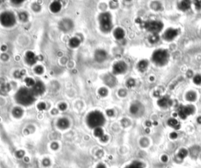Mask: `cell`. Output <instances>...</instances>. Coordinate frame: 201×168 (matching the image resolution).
<instances>
[{
  "label": "cell",
  "instance_id": "obj_5",
  "mask_svg": "<svg viewBox=\"0 0 201 168\" xmlns=\"http://www.w3.org/2000/svg\"><path fill=\"white\" fill-rule=\"evenodd\" d=\"M142 27L153 34H158L162 30L163 24L159 20H149L142 23Z\"/></svg>",
  "mask_w": 201,
  "mask_h": 168
},
{
  "label": "cell",
  "instance_id": "obj_3",
  "mask_svg": "<svg viewBox=\"0 0 201 168\" xmlns=\"http://www.w3.org/2000/svg\"><path fill=\"white\" fill-rule=\"evenodd\" d=\"M168 58H169L168 52L166 50H162V49L156 50L153 53V57H152V60L153 62L159 66H163V65H166Z\"/></svg>",
  "mask_w": 201,
  "mask_h": 168
},
{
  "label": "cell",
  "instance_id": "obj_13",
  "mask_svg": "<svg viewBox=\"0 0 201 168\" xmlns=\"http://www.w3.org/2000/svg\"><path fill=\"white\" fill-rule=\"evenodd\" d=\"M26 61L28 63V65H34L37 61H38V57L35 55L33 52L31 51H28L26 53Z\"/></svg>",
  "mask_w": 201,
  "mask_h": 168
},
{
  "label": "cell",
  "instance_id": "obj_59",
  "mask_svg": "<svg viewBox=\"0 0 201 168\" xmlns=\"http://www.w3.org/2000/svg\"><path fill=\"white\" fill-rule=\"evenodd\" d=\"M146 132H147V133H149V128H148V129H146Z\"/></svg>",
  "mask_w": 201,
  "mask_h": 168
},
{
  "label": "cell",
  "instance_id": "obj_22",
  "mask_svg": "<svg viewBox=\"0 0 201 168\" xmlns=\"http://www.w3.org/2000/svg\"><path fill=\"white\" fill-rule=\"evenodd\" d=\"M144 167V164L140 161H135L130 165L126 166L125 168H143Z\"/></svg>",
  "mask_w": 201,
  "mask_h": 168
},
{
  "label": "cell",
  "instance_id": "obj_19",
  "mask_svg": "<svg viewBox=\"0 0 201 168\" xmlns=\"http://www.w3.org/2000/svg\"><path fill=\"white\" fill-rule=\"evenodd\" d=\"M105 82L107 85L110 86V87H113L116 83V79L113 76H111V75H108V76H105Z\"/></svg>",
  "mask_w": 201,
  "mask_h": 168
},
{
  "label": "cell",
  "instance_id": "obj_10",
  "mask_svg": "<svg viewBox=\"0 0 201 168\" xmlns=\"http://www.w3.org/2000/svg\"><path fill=\"white\" fill-rule=\"evenodd\" d=\"M44 84L40 81L36 82L35 85H34L33 89H32V92L34 93V94H35V95H41V94H43L44 93Z\"/></svg>",
  "mask_w": 201,
  "mask_h": 168
},
{
  "label": "cell",
  "instance_id": "obj_39",
  "mask_svg": "<svg viewBox=\"0 0 201 168\" xmlns=\"http://www.w3.org/2000/svg\"><path fill=\"white\" fill-rule=\"evenodd\" d=\"M194 5H195L196 8L197 10H199L201 9V1H196L194 2Z\"/></svg>",
  "mask_w": 201,
  "mask_h": 168
},
{
  "label": "cell",
  "instance_id": "obj_32",
  "mask_svg": "<svg viewBox=\"0 0 201 168\" xmlns=\"http://www.w3.org/2000/svg\"><path fill=\"white\" fill-rule=\"evenodd\" d=\"M98 94H100V96L105 97L108 94L107 89H105V88H104V87H102V88H101L99 91H98Z\"/></svg>",
  "mask_w": 201,
  "mask_h": 168
},
{
  "label": "cell",
  "instance_id": "obj_25",
  "mask_svg": "<svg viewBox=\"0 0 201 168\" xmlns=\"http://www.w3.org/2000/svg\"><path fill=\"white\" fill-rule=\"evenodd\" d=\"M79 43H80V41H79V39L76 37L72 38V39L69 40V45H70L71 47H73V48L77 47V46L79 45Z\"/></svg>",
  "mask_w": 201,
  "mask_h": 168
},
{
  "label": "cell",
  "instance_id": "obj_58",
  "mask_svg": "<svg viewBox=\"0 0 201 168\" xmlns=\"http://www.w3.org/2000/svg\"><path fill=\"white\" fill-rule=\"evenodd\" d=\"M12 2H14V3H21V2H23V1H13Z\"/></svg>",
  "mask_w": 201,
  "mask_h": 168
},
{
  "label": "cell",
  "instance_id": "obj_8",
  "mask_svg": "<svg viewBox=\"0 0 201 168\" xmlns=\"http://www.w3.org/2000/svg\"><path fill=\"white\" fill-rule=\"evenodd\" d=\"M178 34V31L175 28H167L163 35V38L166 41H171L176 37Z\"/></svg>",
  "mask_w": 201,
  "mask_h": 168
},
{
  "label": "cell",
  "instance_id": "obj_41",
  "mask_svg": "<svg viewBox=\"0 0 201 168\" xmlns=\"http://www.w3.org/2000/svg\"><path fill=\"white\" fill-rule=\"evenodd\" d=\"M24 152L23 151H18L17 152V156L18 157V158H21V157L24 155Z\"/></svg>",
  "mask_w": 201,
  "mask_h": 168
},
{
  "label": "cell",
  "instance_id": "obj_2",
  "mask_svg": "<svg viewBox=\"0 0 201 168\" xmlns=\"http://www.w3.org/2000/svg\"><path fill=\"white\" fill-rule=\"evenodd\" d=\"M105 122L104 115L99 111H94L91 113L87 117V123L91 128L101 127Z\"/></svg>",
  "mask_w": 201,
  "mask_h": 168
},
{
  "label": "cell",
  "instance_id": "obj_37",
  "mask_svg": "<svg viewBox=\"0 0 201 168\" xmlns=\"http://www.w3.org/2000/svg\"><path fill=\"white\" fill-rule=\"evenodd\" d=\"M10 90V86L9 84H4V85H2V91H4V92H8V91Z\"/></svg>",
  "mask_w": 201,
  "mask_h": 168
},
{
  "label": "cell",
  "instance_id": "obj_18",
  "mask_svg": "<svg viewBox=\"0 0 201 168\" xmlns=\"http://www.w3.org/2000/svg\"><path fill=\"white\" fill-rule=\"evenodd\" d=\"M148 65H149V62L146 60H142L138 64V69L140 72H143L147 69Z\"/></svg>",
  "mask_w": 201,
  "mask_h": 168
},
{
  "label": "cell",
  "instance_id": "obj_40",
  "mask_svg": "<svg viewBox=\"0 0 201 168\" xmlns=\"http://www.w3.org/2000/svg\"><path fill=\"white\" fill-rule=\"evenodd\" d=\"M67 108V105L65 103H62V104H60L59 105V109L60 110H61V111H64V110H65Z\"/></svg>",
  "mask_w": 201,
  "mask_h": 168
},
{
  "label": "cell",
  "instance_id": "obj_46",
  "mask_svg": "<svg viewBox=\"0 0 201 168\" xmlns=\"http://www.w3.org/2000/svg\"><path fill=\"white\" fill-rule=\"evenodd\" d=\"M101 141H103V142L107 141H108V136H107V135H104L103 137L101 138Z\"/></svg>",
  "mask_w": 201,
  "mask_h": 168
},
{
  "label": "cell",
  "instance_id": "obj_38",
  "mask_svg": "<svg viewBox=\"0 0 201 168\" xmlns=\"http://www.w3.org/2000/svg\"><path fill=\"white\" fill-rule=\"evenodd\" d=\"M38 109L40 110V111H43V110H44L45 109H46V104L43 103V102H40V103H39V105H38Z\"/></svg>",
  "mask_w": 201,
  "mask_h": 168
},
{
  "label": "cell",
  "instance_id": "obj_45",
  "mask_svg": "<svg viewBox=\"0 0 201 168\" xmlns=\"http://www.w3.org/2000/svg\"><path fill=\"white\" fill-rule=\"evenodd\" d=\"M14 76L16 78H20V77H21V76H22V75H21L20 72H18V71H17V72H15Z\"/></svg>",
  "mask_w": 201,
  "mask_h": 168
},
{
  "label": "cell",
  "instance_id": "obj_48",
  "mask_svg": "<svg viewBox=\"0 0 201 168\" xmlns=\"http://www.w3.org/2000/svg\"><path fill=\"white\" fill-rule=\"evenodd\" d=\"M161 159H162L163 162L166 163L167 161L168 160V158H167V155H163V156H162V158H161Z\"/></svg>",
  "mask_w": 201,
  "mask_h": 168
},
{
  "label": "cell",
  "instance_id": "obj_26",
  "mask_svg": "<svg viewBox=\"0 0 201 168\" xmlns=\"http://www.w3.org/2000/svg\"><path fill=\"white\" fill-rule=\"evenodd\" d=\"M160 40V36L158 34H153L149 37V41L150 43H156Z\"/></svg>",
  "mask_w": 201,
  "mask_h": 168
},
{
  "label": "cell",
  "instance_id": "obj_51",
  "mask_svg": "<svg viewBox=\"0 0 201 168\" xmlns=\"http://www.w3.org/2000/svg\"><path fill=\"white\" fill-rule=\"evenodd\" d=\"M154 96L156 97V98H159V97L160 96V91H155V92H154Z\"/></svg>",
  "mask_w": 201,
  "mask_h": 168
},
{
  "label": "cell",
  "instance_id": "obj_28",
  "mask_svg": "<svg viewBox=\"0 0 201 168\" xmlns=\"http://www.w3.org/2000/svg\"><path fill=\"white\" fill-rule=\"evenodd\" d=\"M199 152H200V149H199V147L195 146V147H192V148L190 149V154H191L192 156H196V155L199 153Z\"/></svg>",
  "mask_w": 201,
  "mask_h": 168
},
{
  "label": "cell",
  "instance_id": "obj_11",
  "mask_svg": "<svg viewBox=\"0 0 201 168\" xmlns=\"http://www.w3.org/2000/svg\"><path fill=\"white\" fill-rule=\"evenodd\" d=\"M59 26L62 31H68L73 28V23H72V20H69V19H65V20H63L62 21H61Z\"/></svg>",
  "mask_w": 201,
  "mask_h": 168
},
{
  "label": "cell",
  "instance_id": "obj_44",
  "mask_svg": "<svg viewBox=\"0 0 201 168\" xmlns=\"http://www.w3.org/2000/svg\"><path fill=\"white\" fill-rule=\"evenodd\" d=\"M119 94H120V96H125L126 94H127V93H126V91L125 90H120V91H119Z\"/></svg>",
  "mask_w": 201,
  "mask_h": 168
},
{
  "label": "cell",
  "instance_id": "obj_21",
  "mask_svg": "<svg viewBox=\"0 0 201 168\" xmlns=\"http://www.w3.org/2000/svg\"><path fill=\"white\" fill-rule=\"evenodd\" d=\"M190 6H191V2H190L189 1H182V2L179 3L178 8L181 9V10L185 11V10L189 9Z\"/></svg>",
  "mask_w": 201,
  "mask_h": 168
},
{
  "label": "cell",
  "instance_id": "obj_24",
  "mask_svg": "<svg viewBox=\"0 0 201 168\" xmlns=\"http://www.w3.org/2000/svg\"><path fill=\"white\" fill-rule=\"evenodd\" d=\"M186 99L188 102H195L196 99V94L193 91H189L186 94Z\"/></svg>",
  "mask_w": 201,
  "mask_h": 168
},
{
  "label": "cell",
  "instance_id": "obj_4",
  "mask_svg": "<svg viewBox=\"0 0 201 168\" xmlns=\"http://www.w3.org/2000/svg\"><path fill=\"white\" fill-rule=\"evenodd\" d=\"M100 28L102 31L107 33L109 32L113 28L112 24V17L109 13H103L99 16Z\"/></svg>",
  "mask_w": 201,
  "mask_h": 168
},
{
  "label": "cell",
  "instance_id": "obj_54",
  "mask_svg": "<svg viewBox=\"0 0 201 168\" xmlns=\"http://www.w3.org/2000/svg\"><path fill=\"white\" fill-rule=\"evenodd\" d=\"M136 23H138V24H142V20H141L140 18H138V19H136Z\"/></svg>",
  "mask_w": 201,
  "mask_h": 168
},
{
  "label": "cell",
  "instance_id": "obj_55",
  "mask_svg": "<svg viewBox=\"0 0 201 168\" xmlns=\"http://www.w3.org/2000/svg\"><path fill=\"white\" fill-rule=\"evenodd\" d=\"M145 125L147 126V127H151L152 123L150 122V121H147V122H146V123H145Z\"/></svg>",
  "mask_w": 201,
  "mask_h": 168
},
{
  "label": "cell",
  "instance_id": "obj_30",
  "mask_svg": "<svg viewBox=\"0 0 201 168\" xmlns=\"http://www.w3.org/2000/svg\"><path fill=\"white\" fill-rule=\"evenodd\" d=\"M25 83H26V85L28 86V87H34V85L35 84V81H34L31 78H26Z\"/></svg>",
  "mask_w": 201,
  "mask_h": 168
},
{
  "label": "cell",
  "instance_id": "obj_36",
  "mask_svg": "<svg viewBox=\"0 0 201 168\" xmlns=\"http://www.w3.org/2000/svg\"><path fill=\"white\" fill-rule=\"evenodd\" d=\"M35 72L37 74H42L43 72V68L42 66H37L35 68Z\"/></svg>",
  "mask_w": 201,
  "mask_h": 168
},
{
  "label": "cell",
  "instance_id": "obj_15",
  "mask_svg": "<svg viewBox=\"0 0 201 168\" xmlns=\"http://www.w3.org/2000/svg\"><path fill=\"white\" fill-rule=\"evenodd\" d=\"M50 8V10H51L52 12H54V13H57V12H59L61 9V2H58V1H55V2H52Z\"/></svg>",
  "mask_w": 201,
  "mask_h": 168
},
{
  "label": "cell",
  "instance_id": "obj_12",
  "mask_svg": "<svg viewBox=\"0 0 201 168\" xmlns=\"http://www.w3.org/2000/svg\"><path fill=\"white\" fill-rule=\"evenodd\" d=\"M157 104H158L159 106H160L162 108H167L169 106L171 105L172 102L170 98H168V97H163L161 98L160 99L158 100V102H157Z\"/></svg>",
  "mask_w": 201,
  "mask_h": 168
},
{
  "label": "cell",
  "instance_id": "obj_33",
  "mask_svg": "<svg viewBox=\"0 0 201 168\" xmlns=\"http://www.w3.org/2000/svg\"><path fill=\"white\" fill-rule=\"evenodd\" d=\"M28 14L24 12H22V13H20L19 14V17H20V20H22V21H26V20H28Z\"/></svg>",
  "mask_w": 201,
  "mask_h": 168
},
{
  "label": "cell",
  "instance_id": "obj_1",
  "mask_svg": "<svg viewBox=\"0 0 201 168\" xmlns=\"http://www.w3.org/2000/svg\"><path fill=\"white\" fill-rule=\"evenodd\" d=\"M35 94L32 92V90L23 87L20 88L15 95V98L17 103L21 104L23 105H29L35 101Z\"/></svg>",
  "mask_w": 201,
  "mask_h": 168
},
{
  "label": "cell",
  "instance_id": "obj_7",
  "mask_svg": "<svg viewBox=\"0 0 201 168\" xmlns=\"http://www.w3.org/2000/svg\"><path fill=\"white\" fill-rule=\"evenodd\" d=\"M195 113V107L193 105L180 106L178 109V116L180 118L185 120L188 116L193 114Z\"/></svg>",
  "mask_w": 201,
  "mask_h": 168
},
{
  "label": "cell",
  "instance_id": "obj_27",
  "mask_svg": "<svg viewBox=\"0 0 201 168\" xmlns=\"http://www.w3.org/2000/svg\"><path fill=\"white\" fill-rule=\"evenodd\" d=\"M94 135H95L96 137L100 138V139H101L102 137H103L104 135H105L104 134L103 130H102L101 127L96 128V129L94 130Z\"/></svg>",
  "mask_w": 201,
  "mask_h": 168
},
{
  "label": "cell",
  "instance_id": "obj_6",
  "mask_svg": "<svg viewBox=\"0 0 201 168\" xmlns=\"http://www.w3.org/2000/svg\"><path fill=\"white\" fill-rule=\"evenodd\" d=\"M0 22L5 27H12L16 23V19L11 12H5L0 15Z\"/></svg>",
  "mask_w": 201,
  "mask_h": 168
},
{
  "label": "cell",
  "instance_id": "obj_49",
  "mask_svg": "<svg viewBox=\"0 0 201 168\" xmlns=\"http://www.w3.org/2000/svg\"><path fill=\"white\" fill-rule=\"evenodd\" d=\"M43 164H44V166H49L50 165V160L49 159H44V161H43Z\"/></svg>",
  "mask_w": 201,
  "mask_h": 168
},
{
  "label": "cell",
  "instance_id": "obj_53",
  "mask_svg": "<svg viewBox=\"0 0 201 168\" xmlns=\"http://www.w3.org/2000/svg\"><path fill=\"white\" fill-rule=\"evenodd\" d=\"M96 168H106V167H105V166L104 164H102V163H100V164H98V166H97Z\"/></svg>",
  "mask_w": 201,
  "mask_h": 168
},
{
  "label": "cell",
  "instance_id": "obj_31",
  "mask_svg": "<svg viewBox=\"0 0 201 168\" xmlns=\"http://www.w3.org/2000/svg\"><path fill=\"white\" fill-rule=\"evenodd\" d=\"M139 110V108L138 106L137 105H132L131 106V108H130V111H131V113H132V114H136L138 112Z\"/></svg>",
  "mask_w": 201,
  "mask_h": 168
},
{
  "label": "cell",
  "instance_id": "obj_14",
  "mask_svg": "<svg viewBox=\"0 0 201 168\" xmlns=\"http://www.w3.org/2000/svg\"><path fill=\"white\" fill-rule=\"evenodd\" d=\"M107 57V53L103 50H98L95 53V59L98 62H102Z\"/></svg>",
  "mask_w": 201,
  "mask_h": 168
},
{
  "label": "cell",
  "instance_id": "obj_16",
  "mask_svg": "<svg viewBox=\"0 0 201 168\" xmlns=\"http://www.w3.org/2000/svg\"><path fill=\"white\" fill-rule=\"evenodd\" d=\"M57 126L61 129H66L69 127V122H68V120L67 119H61L57 122Z\"/></svg>",
  "mask_w": 201,
  "mask_h": 168
},
{
  "label": "cell",
  "instance_id": "obj_57",
  "mask_svg": "<svg viewBox=\"0 0 201 168\" xmlns=\"http://www.w3.org/2000/svg\"><path fill=\"white\" fill-rule=\"evenodd\" d=\"M1 50H2V51H5V50H6V46H2V49H1Z\"/></svg>",
  "mask_w": 201,
  "mask_h": 168
},
{
  "label": "cell",
  "instance_id": "obj_52",
  "mask_svg": "<svg viewBox=\"0 0 201 168\" xmlns=\"http://www.w3.org/2000/svg\"><path fill=\"white\" fill-rule=\"evenodd\" d=\"M2 59H3V61H6L8 59V56L6 54H4L2 55Z\"/></svg>",
  "mask_w": 201,
  "mask_h": 168
},
{
  "label": "cell",
  "instance_id": "obj_47",
  "mask_svg": "<svg viewBox=\"0 0 201 168\" xmlns=\"http://www.w3.org/2000/svg\"><path fill=\"white\" fill-rule=\"evenodd\" d=\"M187 77H188V78H191L192 76V75H193V73H192V72L191 70H189V71H188V72H187Z\"/></svg>",
  "mask_w": 201,
  "mask_h": 168
},
{
  "label": "cell",
  "instance_id": "obj_50",
  "mask_svg": "<svg viewBox=\"0 0 201 168\" xmlns=\"http://www.w3.org/2000/svg\"><path fill=\"white\" fill-rule=\"evenodd\" d=\"M57 148H58V145H57V143H53V144H52V148H53V149H57Z\"/></svg>",
  "mask_w": 201,
  "mask_h": 168
},
{
  "label": "cell",
  "instance_id": "obj_9",
  "mask_svg": "<svg viewBox=\"0 0 201 168\" xmlns=\"http://www.w3.org/2000/svg\"><path fill=\"white\" fill-rule=\"evenodd\" d=\"M127 69V66L124 61H118L113 65V72L115 74H122L125 72Z\"/></svg>",
  "mask_w": 201,
  "mask_h": 168
},
{
  "label": "cell",
  "instance_id": "obj_56",
  "mask_svg": "<svg viewBox=\"0 0 201 168\" xmlns=\"http://www.w3.org/2000/svg\"><path fill=\"white\" fill-rule=\"evenodd\" d=\"M197 123H198L201 124V116H199L197 118Z\"/></svg>",
  "mask_w": 201,
  "mask_h": 168
},
{
  "label": "cell",
  "instance_id": "obj_42",
  "mask_svg": "<svg viewBox=\"0 0 201 168\" xmlns=\"http://www.w3.org/2000/svg\"><path fill=\"white\" fill-rule=\"evenodd\" d=\"M107 115L109 116H113V115H114V112L112 109H109V110H107Z\"/></svg>",
  "mask_w": 201,
  "mask_h": 168
},
{
  "label": "cell",
  "instance_id": "obj_29",
  "mask_svg": "<svg viewBox=\"0 0 201 168\" xmlns=\"http://www.w3.org/2000/svg\"><path fill=\"white\" fill-rule=\"evenodd\" d=\"M187 155H188V150L185 149V148H181L180 151L178 152V157L180 159H184L185 157H186Z\"/></svg>",
  "mask_w": 201,
  "mask_h": 168
},
{
  "label": "cell",
  "instance_id": "obj_34",
  "mask_svg": "<svg viewBox=\"0 0 201 168\" xmlns=\"http://www.w3.org/2000/svg\"><path fill=\"white\" fill-rule=\"evenodd\" d=\"M193 82L196 85H200L201 84V76L197 75L193 78Z\"/></svg>",
  "mask_w": 201,
  "mask_h": 168
},
{
  "label": "cell",
  "instance_id": "obj_23",
  "mask_svg": "<svg viewBox=\"0 0 201 168\" xmlns=\"http://www.w3.org/2000/svg\"><path fill=\"white\" fill-rule=\"evenodd\" d=\"M23 115V110L20 108L16 107L13 109V116L17 118H20Z\"/></svg>",
  "mask_w": 201,
  "mask_h": 168
},
{
  "label": "cell",
  "instance_id": "obj_17",
  "mask_svg": "<svg viewBox=\"0 0 201 168\" xmlns=\"http://www.w3.org/2000/svg\"><path fill=\"white\" fill-rule=\"evenodd\" d=\"M124 35H125V33H124V31L122 28H118L114 31V36L116 39L120 40V39H124Z\"/></svg>",
  "mask_w": 201,
  "mask_h": 168
},
{
  "label": "cell",
  "instance_id": "obj_43",
  "mask_svg": "<svg viewBox=\"0 0 201 168\" xmlns=\"http://www.w3.org/2000/svg\"><path fill=\"white\" fill-rule=\"evenodd\" d=\"M178 137V134L175 133V132H173V133H171L170 134V138L172 139H176Z\"/></svg>",
  "mask_w": 201,
  "mask_h": 168
},
{
  "label": "cell",
  "instance_id": "obj_20",
  "mask_svg": "<svg viewBox=\"0 0 201 168\" xmlns=\"http://www.w3.org/2000/svg\"><path fill=\"white\" fill-rule=\"evenodd\" d=\"M167 123L170 127H174L175 130H178L179 128H180V127H181L180 123H179L178 121L176 119H169L167 121Z\"/></svg>",
  "mask_w": 201,
  "mask_h": 168
},
{
  "label": "cell",
  "instance_id": "obj_35",
  "mask_svg": "<svg viewBox=\"0 0 201 168\" xmlns=\"http://www.w3.org/2000/svg\"><path fill=\"white\" fill-rule=\"evenodd\" d=\"M135 85V81L134 79H129L127 82V86L129 88H131V87H133Z\"/></svg>",
  "mask_w": 201,
  "mask_h": 168
}]
</instances>
